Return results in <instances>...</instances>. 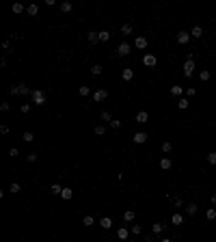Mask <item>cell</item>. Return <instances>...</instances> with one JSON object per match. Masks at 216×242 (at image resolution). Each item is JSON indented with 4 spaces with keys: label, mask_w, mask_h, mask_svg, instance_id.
I'll return each mask as SVG.
<instances>
[{
    "label": "cell",
    "mask_w": 216,
    "mask_h": 242,
    "mask_svg": "<svg viewBox=\"0 0 216 242\" xmlns=\"http://www.w3.org/2000/svg\"><path fill=\"white\" fill-rule=\"evenodd\" d=\"M30 99H33V104L41 106V104H45V102H48V93H45V91H41V89H35V91H33V95H30Z\"/></svg>",
    "instance_id": "cell-1"
},
{
    "label": "cell",
    "mask_w": 216,
    "mask_h": 242,
    "mask_svg": "<svg viewBox=\"0 0 216 242\" xmlns=\"http://www.w3.org/2000/svg\"><path fill=\"white\" fill-rule=\"evenodd\" d=\"M192 74H195V58H186V63H184V76L190 78Z\"/></svg>",
    "instance_id": "cell-2"
},
{
    "label": "cell",
    "mask_w": 216,
    "mask_h": 242,
    "mask_svg": "<svg viewBox=\"0 0 216 242\" xmlns=\"http://www.w3.org/2000/svg\"><path fill=\"white\" fill-rule=\"evenodd\" d=\"M106 97H108V91H106V89H97V91H93V102H97V104L104 102Z\"/></svg>",
    "instance_id": "cell-3"
},
{
    "label": "cell",
    "mask_w": 216,
    "mask_h": 242,
    "mask_svg": "<svg viewBox=\"0 0 216 242\" xmlns=\"http://www.w3.org/2000/svg\"><path fill=\"white\" fill-rule=\"evenodd\" d=\"M190 39H192V37H190V33H186V30L177 33V43H179V46H186V43H188Z\"/></svg>",
    "instance_id": "cell-4"
},
{
    "label": "cell",
    "mask_w": 216,
    "mask_h": 242,
    "mask_svg": "<svg viewBox=\"0 0 216 242\" xmlns=\"http://www.w3.org/2000/svg\"><path fill=\"white\" fill-rule=\"evenodd\" d=\"M147 43H149L147 37H143V35H138V37L134 39V48H138V50H145L147 48Z\"/></svg>",
    "instance_id": "cell-5"
},
{
    "label": "cell",
    "mask_w": 216,
    "mask_h": 242,
    "mask_svg": "<svg viewBox=\"0 0 216 242\" xmlns=\"http://www.w3.org/2000/svg\"><path fill=\"white\" fill-rule=\"evenodd\" d=\"M130 52H132V46H130V43H126V41L119 43V48H117V54H119V56H128Z\"/></svg>",
    "instance_id": "cell-6"
},
{
    "label": "cell",
    "mask_w": 216,
    "mask_h": 242,
    "mask_svg": "<svg viewBox=\"0 0 216 242\" xmlns=\"http://www.w3.org/2000/svg\"><path fill=\"white\" fill-rule=\"evenodd\" d=\"M143 63H145L147 67H156V63H158V58H156L154 54H145V56H143Z\"/></svg>",
    "instance_id": "cell-7"
},
{
    "label": "cell",
    "mask_w": 216,
    "mask_h": 242,
    "mask_svg": "<svg viewBox=\"0 0 216 242\" xmlns=\"http://www.w3.org/2000/svg\"><path fill=\"white\" fill-rule=\"evenodd\" d=\"M17 91H20V95H33L30 87H28V84H24V82H20V84H17Z\"/></svg>",
    "instance_id": "cell-8"
},
{
    "label": "cell",
    "mask_w": 216,
    "mask_h": 242,
    "mask_svg": "<svg viewBox=\"0 0 216 242\" xmlns=\"http://www.w3.org/2000/svg\"><path fill=\"white\" fill-rule=\"evenodd\" d=\"M132 139H134V143H136V145H143V143L147 141V134H145V132H136Z\"/></svg>",
    "instance_id": "cell-9"
},
{
    "label": "cell",
    "mask_w": 216,
    "mask_h": 242,
    "mask_svg": "<svg viewBox=\"0 0 216 242\" xmlns=\"http://www.w3.org/2000/svg\"><path fill=\"white\" fill-rule=\"evenodd\" d=\"M128 236H130L128 227H119V229H117V238H119V240H128Z\"/></svg>",
    "instance_id": "cell-10"
},
{
    "label": "cell",
    "mask_w": 216,
    "mask_h": 242,
    "mask_svg": "<svg viewBox=\"0 0 216 242\" xmlns=\"http://www.w3.org/2000/svg\"><path fill=\"white\" fill-rule=\"evenodd\" d=\"M190 37H192V39H201V37H203V28H201V26H195V28L190 30Z\"/></svg>",
    "instance_id": "cell-11"
},
{
    "label": "cell",
    "mask_w": 216,
    "mask_h": 242,
    "mask_svg": "<svg viewBox=\"0 0 216 242\" xmlns=\"http://www.w3.org/2000/svg\"><path fill=\"white\" fill-rule=\"evenodd\" d=\"M149 121V115L145 112V110H140L138 115H136V123H147Z\"/></svg>",
    "instance_id": "cell-12"
},
{
    "label": "cell",
    "mask_w": 216,
    "mask_h": 242,
    "mask_svg": "<svg viewBox=\"0 0 216 242\" xmlns=\"http://www.w3.org/2000/svg\"><path fill=\"white\" fill-rule=\"evenodd\" d=\"M171 167H173L171 158H167V156H164V158H162V160H160V169H164V171H169V169H171Z\"/></svg>",
    "instance_id": "cell-13"
},
{
    "label": "cell",
    "mask_w": 216,
    "mask_h": 242,
    "mask_svg": "<svg viewBox=\"0 0 216 242\" xmlns=\"http://www.w3.org/2000/svg\"><path fill=\"white\" fill-rule=\"evenodd\" d=\"M121 78H123V80H132V78H134V69L126 67V69L121 71Z\"/></svg>",
    "instance_id": "cell-14"
},
{
    "label": "cell",
    "mask_w": 216,
    "mask_h": 242,
    "mask_svg": "<svg viewBox=\"0 0 216 242\" xmlns=\"http://www.w3.org/2000/svg\"><path fill=\"white\" fill-rule=\"evenodd\" d=\"M210 78H212V74H210L208 69H201V71H199V80H201V82H208Z\"/></svg>",
    "instance_id": "cell-15"
},
{
    "label": "cell",
    "mask_w": 216,
    "mask_h": 242,
    "mask_svg": "<svg viewBox=\"0 0 216 242\" xmlns=\"http://www.w3.org/2000/svg\"><path fill=\"white\" fill-rule=\"evenodd\" d=\"M186 212H188L190 216H195V214L199 212V205H197V203H188V205H186Z\"/></svg>",
    "instance_id": "cell-16"
},
{
    "label": "cell",
    "mask_w": 216,
    "mask_h": 242,
    "mask_svg": "<svg viewBox=\"0 0 216 242\" xmlns=\"http://www.w3.org/2000/svg\"><path fill=\"white\" fill-rule=\"evenodd\" d=\"M99 225H102V229H110V227H113V221H110L108 216H104V218L99 221Z\"/></svg>",
    "instance_id": "cell-17"
},
{
    "label": "cell",
    "mask_w": 216,
    "mask_h": 242,
    "mask_svg": "<svg viewBox=\"0 0 216 242\" xmlns=\"http://www.w3.org/2000/svg\"><path fill=\"white\" fill-rule=\"evenodd\" d=\"M182 93H184V89H182L179 84H173V87H171V95L179 97V95H182Z\"/></svg>",
    "instance_id": "cell-18"
},
{
    "label": "cell",
    "mask_w": 216,
    "mask_h": 242,
    "mask_svg": "<svg viewBox=\"0 0 216 242\" xmlns=\"http://www.w3.org/2000/svg\"><path fill=\"white\" fill-rule=\"evenodd\" d=\"M61 197H63V199H65V201H67V199H71V197H74V190H71V188H67V186H65V188H63V193H61Z\"/></svg>",
    "instance_id": "cell-19"
},
{
    "label": "cell",
    "mask_w": 216,
    "mask_h": 242,
    "mask_svg": "<svg viewBox=\"0 0 216 242\" xmlns=\"http://www.w3.org/2000/svg\"><path fill=\"white\" fill-rule=\"evenodd\" d=\"M58 9H61L63 13H69L74 7H71V2H61V4H58Z\"/></svg>",
    "instance_id": "cell-20"
},
{
    "label": "cell",
    "mask_w": 216,
    "mask_h": 242,
    "mask_svg": "<svg viewBox=\"0 0 216 242\" xmlns=\"http://www.w3.org/2000/svg\"><path fill=\"white\" fill-rule=\"evenodd\" d=\"M26 13H28V15H37V13H39V7H37V4H28V7H26Z\"/></svg>",
    "instance_id": "cell-21"
},
{
    "label": "cell",
    "mask_w": 216,
    "mask_h": 242,
    "mask_svg": "<svg viewBox=\"0 0 216 242\" xmlns=\"http://www.w3.org/2000/svg\"><path fill=\"white\" fill-rule=\"evenodd\" d=\"M89 43H99V33H89Z\"/></svg>",
    "instance_id": "cell-22"
},
{
    "label": "cell",
    "mask_w": 216,
    "mask_h": 242,
    "mask_svg": "<svg viewBox=\"0 0 216 242\" xmlns=\"http://www.w3.org/2000/svg\"><path fill=\"white\" fill-rule=\"evenodd\" d=\"M171 223H173V225H182V223H184V216H182V214H173V216H171Z\"/></svg>",
    "instance_id": "cell-23"
},
{
    "label": "cell",
    "mask_w": 216,
    "mask_h": 242,
    "mask_svg": "<svg viewBox=\"0 0 216 242\" xmlns=\"http://www.w3.org/2000/svg\"><path fill=\"white\" fill-rule=\"evenodd\" d=\"M50 193L52 194H61L63 193V186H61V184H52V186H50Z\"/></svg>",
    "instance_id": "cell-24"
},
{
    "label": "cell",
    "mask_w": 216,
    "mask_h": 242,
    "mask_svg": "<svg viewBox=\"0 0 216 242\" xmlns=\"http://www.w3.org/2000/svg\"><path fill=\"white\" fill-rule=\"evenodd\" d=\"M93 223H95V218H93V216H91V214H86L85 218H82V225H85V227H91V225H93Z\"/></svg>",
    "instance_id": "cell-25"
},
{
    "label": "cell",
    "mask_w": 216,
    "mask_h": 242,
    "mask_svg": "<svg viewBox=\"0 0 216 242\" xmlns=\"http://www.w3.org/2000/svg\"><path fill=\"white\" fill-rule=\"evenodd\" d=\"M151 231H154V234H162V231H164V223H156V225L151 227Z\"/></svg>",
    "instance_id": "cell-26"
},
{
    "label": "cell",
    "mask_w": 216,
    "mask_h": 242,
    "mask_svg": "<svg viewBox=\"0 0 216 242\" xmlns=\"http://www.w3.org/2000/svg\"><path fill=\"white\" fill-rule=\"evenodd\" d=\"M78 95L86 97V95H93V93H91V89H89V87H80V89H78Z\"/></svg>",
    "instance_id": "cell-27"
},
{
    "label": "cell",
    "mask_w": 216,
    "mask_h": 242,
    "mask_svg": "<svg viewBox=\"0 0 216 242\" xmlns=\"http://www.w3.org/2000/svg\"><path fill=\"white\" fill-rule=\"evenodd\" d=\"M177 108H182V110H186V108H188V99H186V97H182V99H177Z\"/></svg>",
    "instance_id": "cell-28"
},
{
    "label": "cell",
    "mask_w": 216,
    "mask_h": 242,
    "mask_svg": "<svg viewBox=\"0 0 216 242\" xmlns=\"http://www.w3.org/2000/svg\"><path fill=\"white\" fill-rule=\"evenodd\" d=\"M22 141H26V143H33V141H35L33 132H24V134H22Z\"/></svg>",
    "instance_id": "cell-29"
},
{
    "label": "cell",
    "mask_w": 216,
    "mask_h": 242,
    "mask_svg": "<svg viewBox=\"0 0 216 242\" xmlns=\"http://www.w3.org/2000/svg\"><path fill=\"white\" fill-rule=\"evenodd\" d=\"M205 216H208V221H214L216 218V208H210V210L205 212Z\"/></svg>",
    "instance_id": "cell-30"
},
{
    "label": "cell",
    "mask_w": 216,
    "mask_h": 242,
    "mask_svg": "<svg viewBox=\"0 0 216 242\" xmlns=\"http://www.w3.org/2000/svg\"><path fill=\"white\" fill-rule=\"evenodd\" d=\"M24 11V4L22 2H13V13H22Z\"/></svg>",
    "instance_id": "cell-31"
},
{
    "label": "cell",
    "mask_w": 216,
    "mask_h": 242,
    "mask_svg": "<svg viewBox=\"0 0 216 242\" xmlns=\"http://www.w3.org/2000/svg\"><path fill=\"white\" fill-rule=\"evenodd\" d=\"M91 74H93V76H102V65H93V67H91Z\"/></svg>",
    "instance_id": "cell-32"
},
{
    "label": "cell",
    "mask_w": 216,
    "mask_h": 242,
    "mask_svg": "<svg viewBox=\"0 0 216 242\" xmlns=\"http://www.w3.org/2000/svg\"><path fill=\"white\" fill-rule=\"evenodd\" d=\"M140 231H143V227H140V225H132V227H130V234H134V236H138Z\"/></svg>",
    "instance_id": "cell-33"
},
{
    "label": "cell",
    "mask_w": 216,
    "mask_h": 242,
    "mask_svg": "<svg viewBox=\"0 0 216 242\" xmlns=\"http://www.w3.org/2000/svg\"><path fill=\"white\" fill-rule=\"evenodd\" d=\"M132 33V24H123L121 26V35H130Z\"/></svg>",
    "instance_id": "cell-34"
},
{
    "label": "cell",
    "mask_w": 216,
    "mask_h": 242,
    "mask_svg": "<svg viewBox=\"0 0 216 242\" xmlns=\"http://www.w3.org/2000/svg\"><path fill=\"white\" fill-rule=\"evenodd\" d=\"M123 218H126L128 223H132V221H134V210H128V212L123 214Z\"/></svg>",
    "instance_id": "cell-35"
},
{
    "label": "cell",
    "mask_w": 216,
    "mask_h": 242,
    "mask_svg": "<svg viewBox=\"0 0 216 242\" xmlns=\"http://www.w3.org/2000/svg\"><path fill=\"white\" fill-rule=\"evenodd\" d=\"M108 39H110V33H108V30H102V33H99V41H108Z\"/></svg>",
    "instance_id": "cell-36"
},
{
    "label": "cell",
    "mask_w": 216,
    "mask_h": 242,
    "mask_svg": "<svg viewBox=\"0 0 216 242\" xmlns=\"http://www.w3.org/2000/svg\"><path fill=\"white\" fill-rule=\"evenodd\" d=\"M99 119H102V121H113V117H110V112H108V110H104V112L99 115Z\"/></svg>",
    "instance_id": "cell-37"
},
{
    "label": "cell",
    "mask_w": 216,
    "mask_h": 242,
    "mask_svg": "<svg viewBox=\"0 0 216 242\" xmlns=\"http://www.w3.org/2000/svg\"><path fill=\"white\" fill-rule=\"evenodd\" d=\"M95 134H97V136H104V134H106V128H104V126H95Z\"/></svg>",
    "instance_id": "cell-38"
},
{
    "label": "cell",
    "mask_w": 216,
    "mask_h": 242,
    "mask_svg": "<svg viewBox=\"0 0 216 242\" xmlns=\"http://www.w3.org/2000/svg\"><path fill=\"white\" fill-rule=\"evenodd\" d=\"M9 190H11V193L15 194V193H20V190H22V186H20V184H17V182H13V184H11V188H9Z\"/></svg>",
    "instance_id": "cell-39"
},
{
    "label": "cell",
    "mask_w": 216,
    "mask_h": 242,
    "mask_svg": "<svg viewBox=\"0 0 216 242\" xmlns=\"http://www.w3.org/2000/svg\"><path fill=\"white\" fill-rule=\"evenodd\" d=\"M208 162H210V164H216V151H210V153H208Z\"/></svg>",
    "instance_id": "cell-40"
},
{
    "label": "cell",
    "mask_w": 216,
    "mask_h": 242,
    "mask_svg": "<svg viewBox=\"0 0 216 242\" xmlns=\"http://www.w3.org/2000/svg\"><path fill=\"white\" fill-rule=\"evenodd\" d=\"M171 149H173V145L169 143V141H167V143H162V151H164V153H171Z\"/></svg>",
    "instance_id": "cell-41"
},
{
    "label": "cell",
    "mask_w": 216,
    "mask_h": 242,
    "mask_svg": "<svg viewBox=\"0 0 216 242\" xmlns=\"http://www.w3.org/2000/svg\"><path fill=\"white\" fill-rule=\"evenodd\" d=\"M110 128H113V130L121 128V121H119V119H113V121H110Z\"/></svg>",
    "instance_id": "cell-42"
},
{
    "label": "cell",
    "mask_w": 216,
    "mask_h": 242,
    "mask_svg": "<svg viewBox=\"0 0 216 242\" xmlns=\"http://www.w3.org/2000/svg\"><path fill=\"white\" fill-rule=\"evenodd\" d=\"M26 160H28V162H35V160H37V153H35V151H30V153L26 156Z\"/></svg>",
    "instance_id": "cell-43"
},
{
    "label": "cell",
    "mask_w": 216,
    "mask_h": 242,
    "mask_svg": "<svg viewBox=\"0 0 216 242\" xmlns=\"http://www.w3.org/2000/svg\"><path fill=\"white\" fill-rule=\"evenodd\" d=\"M22 112L28 115V112H30V104H22Z\"/></svg>",
    "instance_id": "cell-44"
},
{
    "label": "cell",
    "mask_w": 216,
    "mask_h": 242,
    "mask_svg": "<svg viewBox=\"0 0 216 242\" xmlns=\"http://www.w3.org/2000/svg\"><path fill=\"white\" fill-rule=\"evenodd\" d=\"M17 153H20V149H17V147H11V149H9V156H13V158H15Z\"/></svg>",
    "instance_id": "cell-45"
},
{
    "label": "cell",
    "mask_w": 216,
    "mask_h": 242,
    "mask_svg": "<svg viewBox=\"0 0 216 242\" xmlns=\"http://www.w3.org/2000/svg\"><path fill=\"white\" fill-rule=\"evenodd\" d=\"M9 93H11V95H20V91H17V84H15V87H11V89H9Z\"/></svg>",
    "instance_id": "cell-46"
},
{
    "label": "cell",
    "mask_w": 216,
    "mask_h": 242,
    "mask_svg": "<svg viewBox=\"0 0 216 242\" xmlns=\"http://www.w3.org/2000/svg\"><path fill=\"white\" fill-rule=\"evenodd\" d=\"M195 93H197V91H195L192 87H188V89H186V95H188V97H192V95H195Z\"/></svg>",
    "instance_id": "cell-47"
},
{
    "label": "cell",
    "mask_w": 216,
    "mask_h": 242,
    "mask_svg": "<svg viewBox=\"0 0 216 242\" xmlns=\"http://www.w3.org/2000/svg\"><path fill=\"white\" fill-rule=\"evenodd\" d=\"M0 110H4V112H7V110H9V102H2V104H0Z\"/></svg>",
    "instance_id": "cell-48"
},
{
    "label": "cell",
    "mask_w": 216,
    "mask_h": 242,
    "mask_svg": "<svg viewBox=\"0 0 216 242\" xmlns=\"http://www.w3.org/2000/svg\"><path fill=\"white\" fill-rule=\"evenodd\" d=\"M9 132V126H0V134H7Z\"/></svg>",
    "instance_id": "cell-49"
},
{
    "label": "cell",
    "mask_w": 216,
    "mask_h": 242,
    "mask_svg": "<svg viewBox=\"0 0 216 242\" xmlns=\"http://www.w3.org/2000/svg\"><path fill=\"white\" fill-rule=\"evenodd\" d=\"M212 203H214V205H216V194H212Z\"/></svg>",
    "instance_id": "cell-50"
},
{
    "label": "cell",
    "mask_w": 216,
    "mask_h": 242,
    "mask_svg": "<svg viewBox=\"0 0 216 242\" xmlns=\"http://www.w3.org/2000/svg\"><path fill=\"white\" fill-rule=\"evenodd\" d=\"M160 242H171V240H169V238H164V240H160Z\"/></svg>",
    "instance_id": "cell-51"
}]
</instances>
